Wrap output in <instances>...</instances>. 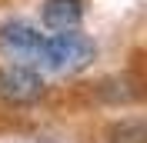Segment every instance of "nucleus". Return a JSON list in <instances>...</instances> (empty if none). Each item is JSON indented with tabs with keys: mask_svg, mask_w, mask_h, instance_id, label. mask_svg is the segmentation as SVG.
Here are the masks:
<instances>
[{
	"mask_svg": "<svg viewBox=\"0 0 147 143\" xmlns=\"http://www.w3.org/2000/svg\"><path fill=\"white\" fill-rule=\"evenodd\" d=\"M0 50L13 60L40 63L44 60V37L24 20H10V23L0 27Z\"/></svg>",
	"mask_w": 147,
	"mask_h": 143,
	"instance_id": "3",
	"label": "nucleus"
},
{
	"mask_svg": "<svg viewBox=\"0 0 147 143\" xmlns=\"http://www.w3.org/2000/svg\"><path fill=\"white\" fill-rule=\"evenodd\" d=\"M40 17H44V27L54 33L77 30L84 20V0H47Z\"/></svg>",
	"mask_w": 147,
	"mask_h": 143,
	"instance_id": "4",
	"label": "nucleus"
},
{
	"mask_svg": "<svg viewBox=\"0 0 147 143\" xmlns=\"http://www.w3.org/2000/svg\"><path fill=\"white\" fill-rule=\"evenodd\" d=\"M114 140L110 143H147V130H144V123L140 120H130V123H120V126H114Z\"/></svg>",
	"mask_w": 147,
	"mask_h": 143,
	"instance_id": "5",
	"label": "nucleus"
},
{
	"mask_svg": "<svg viewBox=\"0 0 147 143\" xmlns=\"http://www.w3.org/2000/svg\"><path fill=\"white\" fill-rule=\"evenodd\" d=\"M94 60V43L84 33H74V30H64V33L44 37V67L57 73H77L84 67H90Z\"/></svg>",
	"mask_w": 147,
	"mask_h": 143,
	"instance_id": "1",
	"label": "nucleus"
},
{
	"mask_svg": "<svg viewBox=\"0 0 147 143\" xmlns=\"http://www.w3.org/2000/svg\"><path fill=\"white\" fill-rule=\"evenodd\" d=\"M44 97V80L27 63H10L0 67V100L10 107H24Z\"/></svg>",
	"mask_w": 147,
	"mask_h": 143,
	"instance_id": "2",
	"label": "nucleus"
}]
</instances>
